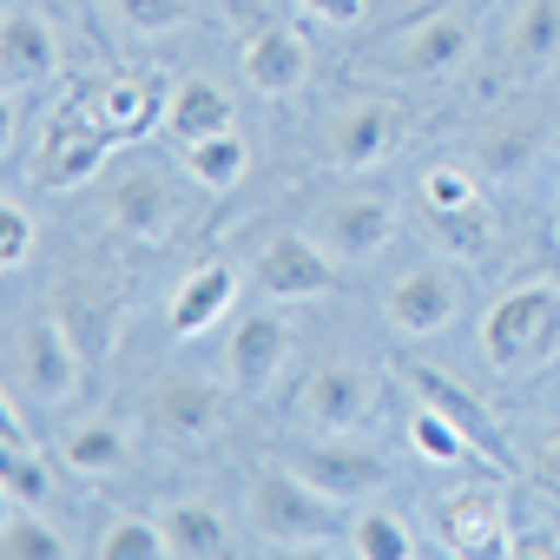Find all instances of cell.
<instances>
[{
	"mask_svg": "<svg viewBox=\"0 0 560 560\" xmlns=\"http://www.w3.org/2000/svg\"><path fill=\"white\" fill-rule=\"evenodd\" d=\"M481 357L494 370H534L547 357H560V284H521L508 291L488 324H481Z\"/></svg>",
	"mask_w": 560,
	"mask_h": 560,
	"instance_id": "6da1fadb",
	"label": "cell"
},
{
	"mask_svg": "<svg viewBox=\"0 0 560 560\" xmlns=\"http://www.w3.org/2000/svg\"><path fill=\"white\" fill-rule=\"evenodd\" d=\"M250 527L264 540H324L337 534V501L317 494L291 462H277L250 481Z\"/></svg>",
	"mask_w": 560,
	"mask_h": 560,
	"instance_id": "7a4b0ae2",
	"label": "cell"
},
{
	"mask_svg": "<svg viewBox=\"0 0 560 560\" xmlns=\"http://www.w3.org/2000/svg\"><path fill=\"white\" fill-rule=\"evenodd\" d=\"M106 152H113V132L86 113V100H73V106H60L47 119L40 152H34V178L54 185V191H73V185H86L106 165Z\"/></svg>",
	"mask_w": 560,
	"mask_h": 560,
	"instance_id": "3957f363",
	"label": "cell"
},
{
	"mask_svg": "<svg viewBox=\"0 0 560 560\" xmlns=\"http://www.w3.org/2000/svg\"><path fill=\"white\" fill-rule=\"evenodd\" d=\"M435 527H442L448 553H468V560H501V553H514V521H508V501H501L494 481L455 488V494L435 508Z\"/></svg>",
	"mask_w": 560,
	"mask_h": 560,
	"instance_id": "277c9868",
	"label": "cell"
},
{
	"mask_svg": "<svg viewBox=\"0 0 560 560\" xmlns=\"http://www.w3.org/2000/svg\"><path fill=\"white\" fill-rule=\"evenodd\" d=\"M14 389H27L40 409L67 402V396L80 389V350H73V337H67L54 317H40V324L21 330V350H14Z\"/></svg>",
	"mask_w": 560,
	"mask_h": 560,
	"instance_id": "5b68a950",
	"label": "cell"
},
{
	"mask_svg": "<svg viewBox=\"0 0 560 560\" xmlns=\"http://www.w3.org/2000/svg\"><path fill=\"white\" fill-rule=\"evenodd\" d=\"M370 409H376V383L357 363H324L298 383V422H311L324 435H343V429L370 422Z\"/></svg>",
	"mask_w": 560,
	"mask_h": 560,
	"instance_id": "8992f818",
	"label": "cell"
},
{
	"mask_svg": "<svg viewBox=\"0 0 560 560\" xmlns=\"http://www.w3.org/2000/svg\"><path fill=\"white\" fill-rule=\"evenodd\" d=\"M257 291L277 298V304H298V298H324L337 277H330V250L317 237H291V231H277L264 250H257Z\"/></svg>",
	"mask_w": 560,
	"mask_h": 560,
	"instance_id": "52a82bcc",
	"label": "cell"
},
{
	"mask_svg": "<svg viewBox=\"0 0 560 560\" xmlns=\"http://www.w3.org/2000/svg\"><path fill=\"white\" fill-rule=\"evenodd\" d=\"M402 383H409L422 402H435V409H442L468 442H475V455H481L488 468H501V475L514 468V455H508V442H501V422H494V416H488L462 383H455V376H442V370H429V363H402Z\"/></svg>",
	"mask_w": 560,
	"mask_h": 560,
	"instance_id": "ba28073f",
	"label": "cell"
},
{
	"mask_svg": "<svg viewBox=\"0 0 560 560\" xmlns=\"http://www.w3.org/2000/svg\"><path fill=\"white\" fill-rule=\"evenodd\" d=\"M165 80L159 73H106L93 93H86V113L113 132V139H145L152 126H165Z\"/></svg>",
	"mask_w": 560,
	"mask_h": 560,
	"instance_id": "9c48e42d",
	"label": "cell"
},
{
	"mask_svg": "<svg viewBox=\"0 0 560 560\" xmlns=\"http://www.w3.org/2000/svg\"><path fill=\"white\" fill-rule=\"evenodd\" d=\"M455 304H462L455 277H448V270H435V264L402 270L396 284H389V298H383V311H389V324H396L402 337H435V330L455 317Z\"/></svg>",
	"mask_w": 560,
	"mask_h": 560,
	"instance_id": "30bf717a",
	"label": "cell"
},
{
	"mask_svg": "<svg viewBox=\"0 0 560 560\" xmlns=\"http://www.w3.org/2000/svg\"><path fill=\"white\" fill-rule=\"evenodd\" d=\"M317 494H330V501H357V494H370V488H383V455H370V448H350V442H317V448H291L284 455Z\"/></svg>",
	"mask_w": 560,
	"mask_h": 560,
	"instance_id": "8fae6325",
	"label": "cell"
},
{
	"mask_svg": "<svg viewBox=\"0 0 560 560\" xmlns=\"http://www.w3.org/2000/svg\"><path fill=\"white\" fill-rule=\"evenodd\" d=\"M389 224L396 218H389L383 198H330L317 211V244L330 257H343V264H363V257H376L389 244Z\"/></svg>",
	"mask_w": 560,
	"mask_h": 560,
	"instance_id": "7c38bea8",
	"label": "cell"
},
{
	"mask_svg": "<svg viewBox=\"0 0 560 560\" xmlns=\"http://www.w3.org/2000/svg\"><path fill=\"white\" fill-rule=\"evenodd\" d=\"M113 224L132 237V244H159V237H172V218H178V198H172V185L159 178V172H126L119 185H113Z\"/></svg>",
	"mask_w": 560,
	"mask_h": 560,
	"instance_id": "4fadbf2b",
	"label": "cell"
},
{
	"mask_svg": "<svg viewBox=\"0 0 560 560\" xmlns=\"http://www.w3.org/2000/svg\"><path fill=\"white\" fill-rule=\"evenodd\" d=\"M145 422H152V435H165V442H198V435L218 422V389H211L205 376H165V383L152 389V402H145Z\"/></svg>",
	"mask_w": 560,
	"mask_h": 560,
	"instance_id": "5bb4252c",
	"label": "cell"
},
{
	"mask_svg": "<svg viewBox=\"0 0 560 560\" xmlns=\"http://www.w3.org/2000/svg\"><path fill=\"white\" fill-rule=\"evenodd\" d=\"M396 132H402V113L383 106V100H363V106H350V113L330 126V159L350 165V172L383 165V159L396 152Z\"/></svg>",
	"mask_w": 560,
	"mask_h": 560,
	"instance_id": "9a60e30c",
	"label": "cell"
},
{
	"mask_svg": "<svg viewBox=\"0 0 560 560\" xmlns=\"http://www.w3.org/2000/svg\"><path fill=\"white\" fill-rule=\"evenodd\" d=\"M284 350H291V330L277 324V317H244L237 337H231V350H224V370H231L237 389L257 396V389L277 383V370H284Z\"/></svg>",
	"mask_w": 560,
	"mask_h": 560,
	"instance_id": "2e32d148",
	"label": "cell"
},
{
	"mask_svg": "<svg viewBox=\"0 0 560 560\" xmlns=\"http://www.w3.org/2000/svg\"><path fill=\"white\" fill-rule=\"evenodd\" d=\"M304 73H311V47L291 34V27H257L250 34V47H244V80L257 86V93H298L304 86Z\"/></svg>",
	"mask_w": 560,
	"mask_h": 560,
	"instance_id": "e0dca14e",
	"label": "cell"
},
{
	"mask_svg": "<svg viewBox=\"0 0 560 560\" xmlns=\"http://www.w3.org/2000/svg\"><path fill=\"white\" fill-rule=\"evenodd\" d=\"M0 73H8L14 93L60 73V40L40 14H8V27H0Z\"/></svg>",
	"mask_w": 560,
	"mask_h": 560,
	"instance_id": "ac0fdd59",
	"label": "cell"
},
{
	"mask_svg": "<svg viewBox=\"0 0 560 560\" xmlns=\"http://www.w3.org/2000/svg\"><path fill=\"white\" fill-rule=\"evenodd\" d=\"M165 132L178 145H198L211 132H231V93L211 86V80H178L172 86V106H165Z\"/></svg>",
	"mask_w": 560,
	"mask_h": 560,
	"instance_id": "d6986e66",
	"label": "cell"
},
{
	"mask_svg": "<svg viewBox=\"0 0 560 560\" xmlns=\"http://www.w3.org/2000/svg\"><path fill=\"white\" fill-rule=\"evenodd\" d=\"M231 291H237V277H231L224 264L191 270L185 284H178V298H172V337H198V330H211V324L231 311Z\"/></svg>",
	"mask_w": 560,
	"mask_h": 560,
	"instance_id": "ffe728a7",
	"label": "cell"
},
{
	"mask_svg": "<svg viewBox=\"0 0 560 560\" xmlns=\"http://www.w3.org/2000/svg\"><path fill=\"white\" fill-rule=\"evenodd\" d=\"M159 527H165V547H172L178 560H211V553H224V547H231L224 514H218L211 501H178Z\"/></svg>",
	"mask_w": 560,
	"mask_h": 560,
	"instance_id": "44dd1931",
	"label": "cell"
},
{
	"mask_svg": "<svg viewBox=\"0 0 560 560\" xmlns=\"http://www.w3.org/2000/svg\"><path fill=\"white\" fill-rule=\"evenodd\" d=\"M462 54H468V21H462V14H435V21H422V27H416V40H409L402 67H409L416 80H435V73H448Z\"/></svg>",
	"mask_w": 560,
	"mask_h": 560,
	"instance_id": "7402d4cb",
	"label": "cell"
},
{
	"mask_svg": "<svg viewBox=\"0 0 560 560\" xmlns=\"http://www.w3.org/2000/svg\"><path fill=\"white\" fill-rule=\"evenodd\" d=\"M60 455H67V468H80V475H119V468H126V435H119L113 422H80V429L60 435Z\"/></svg>",
	"mask_w": 560,
	"mask_h": 560,
	"instance_id": "603a6c76",
	"label": "cell"
},
{
	"mask_svg": "<svg viewBox=\"0 0 560 560\" xmlns=\"http://www.w3.org/2000/svg\"><path fill=\"white\" fill-rule=\"evenodd\" d=\"M244 165H250V145H244L237 132H211V139H198V145H185V172H191L198 185H211V191L237 185Z\"/></svg>",
	"mask_w": 560,
	"mask_h": 560,
	"instance_id": "cb8c5ba5",
	"label": "cell"
},
{
	"mask_svg": "<svg viewBox=\"0 0 560 560\" xmlns=\"http://www.w3.org/2000/svg\"><path fill=\"white\" fill-rule=\"evenodd\" d=\"M409 442H416V455H422V462H435V468H462V462L475 455V442H468V435L435 409V402H422V409L409 416ZM475 462H481V455H475Z\"/></svg>",
	"mask_w": 560,
	"mask_h": 560,
	"instance_id": "d4e9b609",
	"label": "cell"
},
{
	"mask_svg": "<svg viewBox=\"0 0 560 560\" xmlns=\"http://www.w3.org/2000/svg\"><path fill=\"white\" fill-rule=\"evenodd\" d=\"M553 47H560V0H527L514 21V60L540 67V60H553Z\"/></svg>",
	"mask_w": 560,
	"mask_h": 560,
	"instance_id": "484cf974",
	"label": "cell"
},
{
	"mask_svg": "<svg viewBox=\"0 0 560 560\" xmlns=\"http://www.w3.org/2000/svg\"><path fill=\"white\" fill-rule=\"evenodd\" d=\"M67 553V540L47 527V521H34V514H8L0 521V560H60Z\"/></svg>",
	"mask_w": 560,
	"mask_h": 560,
	"instance_id": "4316f807",
	"label": "cell"
},
{
	"mask_svg": "<svg viewBox=\"0 0 560 560\" xmlns=\"http://www.w3.org/2000/svg\"><path fill=\"white\" fill-rule=\"evenodd\" d=\"M350 540H357V553H363V560H409V553H416L409 527H402L396 514H383V508H370V514L350 527Z\"/></svg>",
	"mask_w": 560,
	"mask_h": 560,
	"instance_id": "83f0119b",
	"label": "cell"
},
{
	"mask_svg": "<svg viewBox=\"0 0 560 560\" xmlns=\"http://www.w3.org/2000/svg\"><path fill=\"white\" fill-rule=\"evenodd\" d=\"M534 152H540V132H534V126H494V132L481 139V165H488V178H514Z\"/></svg>",
	"mask_w": 560,
	"mask_h": 560,
	"instance_id": "f1b7e54d",
	"label": "cell"
},
{
	"mask_svg": "<svg viewBox=\"0 0 560 560\" xmlns=\"http://www.w3.org/2000/svg\"><path fill=\"white\" fill-rule=\"evenodd\" d=\"M93 553H100V560H159V553H172V547H165V527H152V521H113Z\"/></svg>",
	"mask_w": 560,
	"mask_h": 560,
	"instance_id": "f546056e",
	"label": "cell"
},
{
	"mask_svg": "<svg viewBox=\"0 0 560 560\" xmlns=\"http://www.w3.org/2000/svg\"><path fill=\"white\" fill-rule=\"evenodd\" d=\"M0 494H8L14 508H34V501H47L54 494V475H47V462L27 448V455H0Z\"/></svg>",
	"mask_w": 560,
	"mask_h": 560,
	"instance_id": "4dcf8cb0",
	"label": "cell"
},
{
	"mask_svg": "<svg viewBox=\"0 0 560 560\" xmlns=\"http://www.w3.org/2000/svg\"><path fill=\"white\" fill-rule=\"evenodd\" d=\"M106 8H113L126 27H139V34H165V27H185V21H191L198 0H106Z\"/></svg>",
	"mask_w": 560,
	"mask_h": 560,
	"instance_id": "1f68e13d",
	"label": "cell"
},
{
	"mask_svg": "<svg viewBox=\"0 0 560 560\" xmlns=\"http://www.w3.org/2000/svg\"><path fill=\"white\" fill-rule=\"evenodd\" d=\"M422 205H429V218L435 211H468V205H481V185L468 172H455V165H435L422 178Z\"/></svg>",
	"mask_w": 560,
	"mask_h": 560,
	"instance_id": "d6a6232c",
	"label": "cell"
},
{
	"mask_svg": "<svg viewBox=\"0 0 560 560\" xmlns=\"http://www.w3.org/2000/svg\"><path fill=\"white\" fill-rule=\"evenodd\" d=\"M435 231L455 244V250H488V211L468 205V211H435Z\"/></svg>",
	"mask_w": 560,
	"mask_h": 560,
	"instance_id": "836d02e7",
	"label": "cell"
},
{
	"mask_svg": "<svg viewBox=\"0 0 560 560\" xmlns=\"http://www.w3.org/2000/svg\"><path fill=\"white\" fill-rule=\"evenodd\" d=\"M27 250H34V218L21 205H8V211H0V270H21Z\"/></svg>",
	"mask_w": 560,
	"mask_h": 560,
	"instance_id": "e575fe53",
	"label": "cell"
},
{
	"mask_svg": "<svg viewBox=\"0 0 560 560\" xmlns=\"http://www.w3.org/2000/svg\"><path fill=\"white\" fill-rule=\"evenodd\" d=\"M304 14H317V21H330V27H350V21H363V0H298Z\"/></svg>",
	"mask_w": 560,
	"mask_h": 560,
	"instance_id": "d590c367",
	"label": "cell"
},
{
	"mask_svg": "<svg viewBox=\"0 0 560 560\" xmlns=\"http://www.w3.org/2000/svg\"><path fill=\"white\" fill-rule=\"evenodd\" d=\"M534 481L560 494V429H553V435H547V442L534 448Z\"/></svg>",
	"mask_w": 560,
	"mask_h": 560,
	"instance_id": "8d00e7d4",
	"label": "cell"
},
{
	"mask_svg": "<svg viewBox=\"0 0 560 560\" xmlns=\"http://www.w3.org/2000/svg\"><path fill=\"white\" fill-rule=\"evenodd\" d=\"M547 277H553V284H560V257H553V264H547Z\"/></svg>",
	"mask_w": 560,
	"mask_h": 560,
	"instance_id": "74e56055",
	"label": "cell"
}]
</instances>
